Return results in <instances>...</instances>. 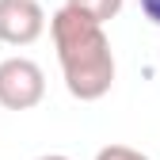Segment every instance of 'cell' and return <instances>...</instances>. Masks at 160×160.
Segmentation results:
<instances>
[{
    "label": "cell",
    "mask_w": 160,
    "mask_h": 160,
    "mask_svg": "<svg viewBox=\"0 0 160 160\" xmlns=\"http://www.w3.org/2000/svg\"><path fill=\"white\" fill-rule=\"evenodd\" d=\"M50 34L57 46V61L65 72V88L80 103L103 99L114 84V53L107 31L92 19L76 15L72 8H61L50 15Z\"/></svg>",
    "instance_id": "6da1fadb"
},
{
    "label": "cell",
    "mask_w": 160,
    "mask_h": 160,
    "mask_svg": "<svg viewBox=\"0 0 160 160\" xmlns=\"http://www.w3.org/2000/svg\"><path fill=\"white\" fill-rule=\"evenodd\" d=\"M46 95V72L31 57H4L0 61V107L31 111Z\"/></svg>",
    "instance_id": "7a4b0ae2"
},
{
    "label": "cell",
    "mask_w": 160,
    "mask_h": 160,
    "mask_svg": "<svg viewBox=\"0 0 160 160\" xmlns=\"http://www.w3.org/2000/svg\"><path fill=\"white\" fill-rule=\"evenodd\" d=\"M46 31V12L38 0H0V42L31 46Z\"/></svg>",
    "instance_id": "3957f363"
},
{
    "label": "cell",
    "mask_w": 160,
    "mask_h": 160,
    "mask_svg": "<svg viewBox=\"0 0 160 160\" xmlns=\"http://www.w3.org/2000/svg\"><path fill=\"white\" fill-rule=\"evenodd\" d=\"M65 8H72L76 15L92 19V23L103 27L107 19H114L118 12H122V0H65Z\"/></svg>",
    "instance_id": "277c9868"
},
{
    "label": "cell",
    "mask_w": 160,
    "mask_h": 160,
    "mask_svg": "<svg viewBox=\"0 0 160 160\" xmlns=\"http://www.w3.org/2000/svg\"><path fill=\"white\" fill-rule=\"evenodd\" d=\"M95 160H152V156H145L141 149H130V145H103L95 152Z\"/></svg>",
    "instance_id": "5b68a950"
},
{
    "label": "cell",
    "mask_w": 160,
    "mask_h": 160,
    "mask_svg": "<svg viewBox=\"0 0 160 160\" xmlns=\"http://www.w3.org/2000/svg\"><path fill=\"white\" fill-rule=\"evenodd\" d=\"M141 12L152 27H160V0H141Z\"/></svg>",
    "instance_id": "8992f818"
},
{
    "label": "cell",
    "mask_w": 160,
    "mask_h": 160,
    "mask_svg": "<svg viewBox=\"0 0 160 160\" xmlns=\"http://www.w3.org/2000/svg\"><path fill=\"white\" fill-rule=\"evenodd\" d=\"M34 160H72V156H65V152H42V156H34Z\"/></svg>",
    "instance_id": "52a82bcc"
}]
</instances>
